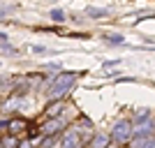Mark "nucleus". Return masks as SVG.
<instances>
[{"mask_svg":"<svg viewBox=\"0 0 155 148\" xmlns=\"http://www.w3.org/2000/svg\"><path fill=\"white\" fill-rule=\"evenodd\" d=\"M134 136V127L130 120H118L114 127H111V139L116 143H127L130 139Z\"/></svg>","mask_w":155,"mask_h":148,"instance_id":"nucleus-2","label":"nucleus"},{"mask_svg":"<svg viewBox=\"0 0 155 148\" xmlns=\"http://www.w3.org/2000/svg\"><path fill=\"white\" fill-rule=\"evenodd\" d=\"M39 141H44V139H35V141H23V143H19V148H32L35 143H39Z\"/></svg>","mask_w":155,"mask_h":148,"instance_id":"nucleus-14","label":"nucleus"},{"mask_svg":"<svg viewBox=\"0 0 155 148\" xmlns=\"http://www.w3.org/2000/svg\"><path fill=\"white\" fill-rule=\"evenodd\" d=\"M77 72H60L58 77H51L49 79V90H46V100L51 102H60L65 93H70L74 81H77Z\"/></svg>","mask_w":155,"mask_h":148,"instance_id":"nucleus-1","label":"nucleus"},{"mask_svg":"<svg viewBox=\"0 0 155 148\" xmlns=\"http://www.w3.org/2000/svg\"><path fill=\"white\" fill-rule=\"evenodd\" d=\"M23 127H26V120H9V132H16Z\"/></svg>","mask_w":155,"mask_h":148,"instance_id":"nucleus-9","label":"nucleus"},{"mask_svg":"<svg viewBox=\"0 0 155 148\" xmlns=\"http://www.w3.org/2000/svg\"><path fill=\"white\" fill-rule=\"evenodd\" d=\"M104 37L109 39L111 44H123V35H118V32H109V35H104Z\"/></svg>","mask_w":155,"mask_h":148,"instance_id":"nucleus-8","label":"nucleus"},{"mask_svg":"<svg viewBox=\"0 0 155 148\" xmlns=\"http://www.w3.org/2000/svg\"><path fill=\"white\" fill-rule=\"evenodd\" d=\"M116 63H118V60H109V63H104L102 67H104V70H109V67H114V65H116Z\"/></svg>","mask_w":155,"mask_h":148,"instance_id":"nucleus-15","label":"nucleus"},{"mask_svg":"<svg viewBox=\"0 0 155 148\" xmlns=\"http://www.w3.org/2000/svg\"><path fill=\"white\" fill-rule=\"evenodd\" d=\"M51 19H56V21H63V19H65L63 9H51Z\"/></svg>","mask_w":155,"mask_h":148,"instance_id":"nucleus-12","label":"nucleus"},{"mask_svg":"<svg viewBox=\"0 0 155 148\" xmlns=\"http://www.w3.org/2000/svg\"><path fill=\"white\" fill-rule=\"evenodd\" d=\"M137 123H148V109H139L137 111V116H134Z\"/></svg>","mask_w":155,"mask_h":148,"instance_id":"nucleus-7","label":"nucleus"},{"mask_svg":"<svg viewBox=\"0 0 155 148\" xmlns=\"http://www.w3.org/2000/svg\"><path fill=\"white\" fill-rule=\"evenodd\" d=\"M137 148H155V136L148 141H137Z\"/></svg>","mask_w":155,"mask_h":148,"instance_id":"nucleus-11","label":"nucleus"},{"mask_svg":"<svg viewBox=\"0 0 155 148\" xmlns=\"http://www.w3.org/2000/svg\"><path fill=\"white\" fill-rule=\"evenodd\" d=\"M63 125H65L63 118H53V120H49L44 127H42V136H53L60 127H63Z\"/></svg>","mask_w":155,"mask_h":148,"instance_id":"nucleus-4","label":"nucleus"},{"mask_svg":"<svg viewBox=\"0 0 155 148\" xmlns=\"http://www.w3.org/2000/svg\"><path fill=\"white\" fill-rule=\"evenodd\" d=\"M86 12L91 14V16H95V19H100V16H107V9H95V7H88Z\"/></svg>","mask_w":155,"mask_h":148,"instance_id":"nucleus-10","label":"nucleus"},{"mask_svg":"<svg viewBox=\"0 0 155 148\" xmlns=\"http://www.w3.org/2000/svg\"><path fill=\"white\" fill-rule=\"evenodd\" d=\"M16 146H19V143L14 141V139H7V136L2 139V148H16Z\"/></svg>","mask_w":155,"mask_h":148,"instance_id":"nucleus-13","label":"nucleus"},{"mask_svg":"<svg viewBox=\"0 0 155 148\" xmlns=\"http://www.w3.org/2000/svg\"><path fill=\"white\" fill-rule=\"evenodd\" d=\"M111 141V134H104V132H97L95 136L91 139V143H88V148H107Z\"/></svg>","mask_w":155,"mask_h":148,"instance_id":"nucleus-5","label":"nucleus"},{"mask_svg":"<svg viewBox=\"0 0 155 148\" xmlns=\"http://www.w3.org/2000/svg\"><path fill=\"white\" fill-rule=\"evenodd\" d=\"M60 148H81V132H79V127H70L65 132Z\"/></svg>","mask_w":155,"mask_h":148,"instance_id":"nucleus-3","label":"nucleus"},{"mask_svg":"<svg viewBox=\"0 0 155 148\" xmlns=\"http://www.w3.org/2000/svg\"><path fill=\"white\" fill-rule=\"evenodd\" d=\"M63 107H65V102H63V100H60V102H51L49 107H46V111H44V113H46L49 118H56V116L60 113V111H63Z\"/></svg>","mask_w":155,"mask_h":148,"instance_id":"nucleus-6","label":"nucleus"}]
</instances>
